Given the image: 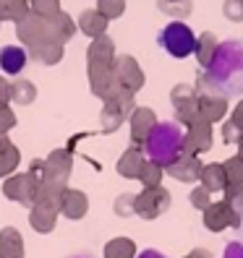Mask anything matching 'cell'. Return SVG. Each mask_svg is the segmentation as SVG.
Here are the masks:
<instances>
[{"label":"cell","instance_id":"bcb514c9","mask_svg":"<svg viewBox=\"0 0 243 258\" xmlns=\"http://www.w3.org/2000/svg\"><path fill=\"white\" fill-rule=\"evenodd\" d=\"M238 149H240V154H238V157H243V139L238 141Z\"/></svg>","mask_w":243,"mask_h":258},{"label":"cell","instance_id":"60d3db41","mask_svg":"<svg viewBox=\"0 0 243 258\" xmlns=\"http://www.w3.org/2000/svg\"><path fill=\"white\" fill-rule=\"evenodd\" d=\"M13 123H16L13 112L6 107V104H0V136H6V131H8V128H13Z\"/></svg>","mask_w":243,"mask_h":258},{"label":"cell","instance_id":"d6986e66","mask_svg":"<svg viewBox=\"0 0 243 258\" xmlns=\"http://www.w3.org/2000/svg\"><path fill=\"white\" fill-rule=\"evenodd\" d=\"M24 66H26V52H24V47L8 44V47L0 50V68H3L6 73L16 76V73H21Z\"/></svg>","mask_w":243,"mask_h":258},{"label":"cell","instance_id":"d4e9b609","mask_svg":"<svg viewBox=\"0 0 243 258\" xmlns=\"http://www.w3.org/2000/svg\"><path fill=\"white\" fill-rule=\"evenodd\" d=\"M19 164V151L6 136H0V175H8Z\"/></svg>","mask_w":243,"mask_h":258},{"label":"cell","instance_id":"7bdbcfd3","mask_svg":"<svg viewBox=\"0 0 243 258\" xmlns=\"http://www.w3.org/2000/svg\"><path fill=\"white\" fill-rule=\"evenodd\" d=\"M8 99H11V84H6L0 79V104H6Z\"/></svg>","mask_w":243,"mask_h":258},{"label":"cell","instance_id":"83f0119b","mask_svg":"<svg viewBox=\"0 0 243 258\" xmlns=\"http://www.w3.org/2000/svg\"><path fill=\"white\" fill-rule=\"evenodd\" d=\"M102 131L105 133H113L120 123H123V112H120V107H118V104L115 102H105V110H102Z\"/></svg>","mask_w":243,"mask_h":258},{"label":"cell","instance_id":"ac0fdd59","mask_svg":"<svg viewBox=\"0 0 243 258\" xmlns=\"http://www.w3.org/2000/svg\"><path fill=\"white\" fill-rule=\"evenodd\" d=\"M0 258H24V242L19 230L6 227L0 230Z\"/></svg>","mask_w":243,"mask_h":258},{"label":"cell","instance_id":"7dc6e473","mask_svg":"<svg viewBox=\"0 0 243 258\" xmlns=\"http://www.w3.org/2000/svg\"><path fill=\"white\" fill-rule=\"evenodd\" d=\"M68 258H92V255H68Z\"/></svg>","mask_w":243,"mask_h":258},{"label":"cell","instance_id":"c3c4849f","mask_svg":"<svg viewBox=\"0 0 243 258\" xmlns=\"http://www.w3.org/2000/svg\"><path fill=\"white\" fill-rule=\"evenodd\" d=\"M240 3H243V0H240Z\"/></svg>","mask_w":243,"mask_h":258},{"label":"cell","instance_id":"4dcf8cb0","mask_svg":"<svg viewBox=\"0 0 243 258\" xmlns=\"http://www.w3.org/2000/svg\"><path fill=\"white\" fill-rule=\"evenodd\" d=\"M139 180L147 185V188H160V180H162V167L152 164V162H144L141 172H139Z\"/></svg>","mask_w":243,"mask_h":258},{"label":"cell","instance_id":"603a6c76","mask_svg":"<svg viewBox=\"0 0 243 258\" xmlns=\"http://www.w3.org/2000/svg\"><path fill=\"white\" fill-rule=\"evenodd\" d=\"M81 29H84V34L89 37H105V26H108V19L102 16L100 11H84L81 13V19H79Z\"/></svg>","mask_w":243,"mask_h":258},{"label":"cell","instance_id":"7a4b0ae2","mask_svg":"<svg viewBox=\"0 0 243 258\" xmlns=\"http://www.w3.org/2000/svg\"><path fill=\"white\" fill-rule=\"evenodd\" d=\"M186 154V133L180 131L175 120H162L149 131L144 141V157L147 162L168 170L170 164H175L180 157Z\"/></svg>","mask_w":243,"mask_h":258},{"label":"cell","instance_id":"5bb4252c","mask_svg":"<svg viewBox=\"0 0 243 258\" xmlns=\"http://www.w3.org/2000/svg\"><path fill=\"white\" fill-rule=\"evenodd\" d=\"M89 66H100V68H113L115 50H113V39L110 37H97L92 42V47L86 52Z\"/></svg>","mask_w":243,"mask_h":258},{"label":"cell","instance_id":"f35d334b","mask_svg":"<svg viewBox=\"0 0 243 258\" xmlns=\"http://www.w3.org/2000/svg\"><path fill=\"white\" fill-rule=\"evenodd\" d=\"M225 16L233 19V21L243 19V3L240 0H225Z\"/></svg>","mask_w":243,"mask_h":258},{"label":"cell","instance_id":"ab89813d","mask_svg":"<svg viewBox=\"0 0 243 258\" xmlns=\"http://www.w3.org/2000/svg\"><path fill=\"white\" fill-rule=\"evenodd\" d=\"M191 204H193L196 209H209V204H212V201H209V190H207L204 185L196 188V190L191 193Z\"/></svg>","mask_w":243,"mask_h":258},{"label":"cell","instance_id":"b9f144b4","mask_svg":"<svg viewBox=\"0 0 243 258\" xmlns=\"http://www.w3.org/2000/svg\"><path fill=\"white\" fill-rule=\"evenodd\" d=\"M222 258H243V242H227Z\"/></svg>","mask_w":243,"mask_h":258},{"label":"cell","instance_id":"8d00e7d4","mask_svg":"<svg viewBox=\"0 0 243 258\" xmlns=\"http://www.w3.org/2000/svg\"><path fill=\"white\" fill-rule=\"evenodd\" d=\"M222 139L227 141V144H238L240 139H243V131L233 123V120H227L225 123V128H222Z\"/></svg>","mask_w":243,"mask_h":258},{"label":"cell","instance_id":"d6a6232c","mask_svg":"<svg viewBox=\"0 0 243 258\" xmlns=\"http://www.w3.org/2000/svg\"><path fill=\"white\" fill-rule=\"evenodd\" d=\"M160 11L183 19V16L191 13V0H160Z\"/></svg>","mask_w":243,"mask_h":258},{"label":"cell","instance_id":"6da1fadb","mask_svg":"<svg viewBox=\"0 0 243 258\" xmlns=\"http://www.w3.org/2000/svg\"><path fill=\"white\" fill-rule=\"evenodd\" d=\"M202 94L230 99L243 94V39L220 42L207 71L199 76Z\"/></svg>","mask_w":243,"mask_h":258},{"label":"cell","instance_id":"9a60e30c","mask_svg":"<svg viewBox=\"0 0 243 258\" xmlns=\"http://www.w3.org/2000/svg\"><path fill=\"white\" fill-rule=\"evenodd\" d=\"M157 125V117L155 112H152L149 107H136L133 117H131V136H133V141L139 144V141H147V136L149 131Z\"/></svg>","mask_w":243,"mask_h":258},{"label":"cell","instance_id":"2e32d148","mask_svg":"<svg viewBox=\"0 0 243 258\" xmlns=\"http://www.w3.org/2000/svg\"><path fill=\"white\" fill-rule=\"evenodd\" d=\"M227 110V99L222 97H215V94H199V117L204 120V123H215V120H220Z\"/></svg>","mask_w":243,"mask_h":258},{"label":"cell","instance_id":"8fae6325","mask_svg":"<svg viewBox=\"0 0 243 258\" xmlns=\"http://www.w3.org/2000/svg\"><path fill=\"white\" fill-rule=\"evenodd\" d=\"M202 162H199V157H193V154H183L175 164H170L168 167V175L170 177H175V180H180V183H193V180H199V175H202Z\"/></svg>","mask_w":243,"mask_h":258},{"label":"cell","instance_id":"e0dca14e","mask_svg":"<svg viewBox=\"0 0 243 258\" xmlns=\"http://www.w3.org/2000/svg\"><path fill=\"white\" fill-rule=\"evenodd\" d=\"M144 162H147L144 151L133 144L131 149H126V154L120 157V162H118V172L123 175V177H139V172H141Z\"/></svg>","mask_w":243,"mask_h":258},{"label":"cell","instance_id":"4316f807","mask_svg":"<svg viewBox=\"0 0 243 258\" xmlns=\"http://www.w3.org/2000/svg\"><path fill=\"white\" fill-rule=\"evenodd\" d=\"M217 37L212 34V32H207V34H202L199 39H196V57H199V63H202V68H207L209 66V60H212V55H215V50H217Z\"/></svg>","mask_w":243,"mask_h":258},{"label":"cell","instance_id":"30bf717a","mask_svg":"<svg viewBox=\"0 0 243 258\" xmlns=\"http://www.w3.org/2000/svg\"><path fill=\"white\" fill-rule=\"evenodd\" d=\"M204 224H207V230L220 232V230H225L227 224L240 227V219L233 214L230 206H227L225 201H220V204H209V209H204Z\"/></svg>","mask_w":243,"mask_h":258},{"label":"cell","instance_id":"cb8c5ba5","mask_svg":"<svg viewBox=\"0 0 243 258\" xmlns=\"http://www.w3.org/2000/svg\"><path fill=\"white\" fill-rule=\"evenodd\" d=\"M32 57L39 60V63L53 66V63H58V60L63 57V44H58V42H53V39L39 42L37 47H32Z\"/></svg>","mask_w":243,"mask_h":258},{"label":"cell","instance_id":"277c9868","mask_svg":"<svg viewBox=\"0 0 243 258\" xmlns=\"http://www.w3.org/2000/svg\"><path fill=\"white\" fill-rule=\"evenodd\" d=\"M39 185H42V180L34 175V172H21V175H13L8 177V183H6V196L11 201H19V204H32L37 201V193H39Z\"/></svg>","mask_w":243,"mask_h":258},{"label":"cell","instance_id":"44dd1931","mask_svg":"<svg viewBox=\"0 0 243 258\" xmlns=\"http://www.w3.org/2000/svg\"><path fill=\"white\" fill-rule=\"evenodd\" d=\"M202 183L209 193H215V190H225L227 185V175H225V167L222 164H207L202 167Z\"/></svg>","mask_w":243,"mask_h":258},{"label":"cell","instance_id":"ffe728a7","mask_svg":"<svg viewBox=\"0 0 243 258\" xmlns=\"http://www.w3.org/2000/svg\"><path fill=\"white\" fill-rule=\"evenodd\" d=\"M55 217H58V209H53L47 204H34L32 206V227L37 232H50L55 227Z\"/></svg>","mask_w":243,"mask_h":258},{"label":"cell","instance_id":"f1b7e54d","mask_svg":"<svg viewBox=\"0 0 243 258\" xmlns=\"http://www.w3.org/2000/svg\"><path fill=\"white\" fill-rule=\"evenodd\" d=\"M133 253H136L133 242L126 237H118L105 245V258H133Z\"/></svg>","mask_w":243,"mask_h":258},{"label":"cell","instance_id":"e575fe53","mask_svg":"<svg viewBox=\"0 0 243 258\" xmlns=\"http://www.w3.org/2000/svg\"><path fill=\"white\" fill-rule=\"evenodd\" d=\"M225 175H227V183L233 185H243V157H233L230 162H225Z\"/></svg>","mask_w":243,"mask_h":258},{"label":"cell","instance_id":"d590c367","mask_svg":"<svg viewBox=\"0 0 243 258\" xmlns=\"http://www.w3.org/2000/svg\"><path fill=\"white\" fill-rule=\"evenodd\" d=\"M97 6H100V13L105 19H118L126 8V0H100Z\"/></svg>","mask_w":243,"mask_h":258},{"label":"cell","instance_id":"f6af8a7d","mask_svg":"<svg viewBox=\"0 0 243 258\" xmlns=\"http://www.w3.org/2000/svg\"><path fill=\"white\" fill-rule=\"evenodd\" d=\"M186 258H212V253H207L204 248H196V250H193V253H188Z\"/></svg>","mask_w":243,"mask_h":258},{"label":"cell","instance_id":"74e56055","mask_svg":"<svg viewBox=\"0 0 243 258\" xmlns=\"http://www.w3.org/2000/svg\"><path fill=\"white\" fill-rule=\"evenodd\" d=\"M133 199L136 196H120V199L115 201V211L120 217H131L133 214Z\"/></svg>","mask_w":243,"mask_h":258},{"label":"cell","instance_id":"7c38bea8","mask_svg":"<svg viewBox=\"0 0 243 258\" xmlns=\"http://www.w3.org/2000/svg\"><path fill=\"white\" fill-rule=\"evenodd\" d=\"M212 146V131H209V123L199 120L193 123L186 133V154H199V151H207Z\"/></svg>","mask_w":243,"mask_h":258},{"label":"cell","instance_id":"f546056e","mask_svg":"<svg viewBox=\"0 0 243 258\" xmlns=\"http://www.w3.org/2000/svg\"><path fill=\"white\" fill-rule=\"evenodd\" d=\"M227 206H230V211L243 219V185H233V183H227L225 185V199H222Z\"/></svg>","mask_w":243,"mask_h":258},{"label":"cell","instance_id":"5b68a950","mask_svg":"<svg viewBox=\"0 0 243 258\" xmlns=\"http://www.w3.org/2000/svg\"><path fill=\"white\" fill-rule=\"evenodd\" d=\"M168 206H170V196L162 188H147L141 196L133 199V214H139L144 219H157Z\"/></svg>","mask_w":243,"mask_h":258},{"label":"cell","instance_id":"4fadbf2b","mask_svg":"<svg viewBox=\"0 0 243 258\" xmlns=\"http://www.w3.org/2000/svg\"><path fill=\"white\" fill-rule=\"evenodd\" d=\"M86 196L81 190H68L63 188V193H60V204H58V211H63V214L68 219H81L86 214Z\"/></svg>","mask_w":243,"mask_h":258},{"label":"cell","instance_id":"ee69618b","mask_svg":"<svg viewBox=\"0 0 243 258\" xmlns=\"http://www.w3.org/2000/svg\"><path fill=\"white\" fill-rule=\"evenodd\" d=\"M136 258H168V255H162L160 250H152V248H149V250H141Z\"/></svg>","mask_w":243,"mask_h":258},{"label":"cell","instance_id":"484cf974","mask_svg":"<svg viewBox=\"0 0 243 258\" xmlns=\"http://www.w3.org/2000/svg\"><path fill=\"white\" fill-rule=\"evenodd\" d=\"M29 16V3L26 0H0V21L3 19H13V21H21Z\"/></svg>","mask_w":243,"mask_h":258},{"label":"cell","instance_id":"ba28073f","mask_svg":"<svg viewBox=\"0 0 243 258\" xmlns=\"http://www.w3.org/2000/svg\"><path fill=\"white\" fill-rule=\"evenodd\" d=\"M42 183L55 185V188H63L66 180L71 175V157L63 154V151H55V154L42 164Z\"/></svg>","mask_w":243,"mask_h":258},{"label":"cell","instance_id":"7402d4cb","mask_svg":"<svg viewBox=\"0 0 243 258\" xmlns=\"http://www.w3.org/2000/svg\"><path fill=\"white\" fill-rule=\"evenodd\" d=\"M47 24H50V39L58 42V44H63L66 39H71L73 32H76V29H73V21H71L68 13H58V16L50 19Z\"/></svg>","mask_w":243,"mask_h":258},{"label":"cell","instance_id":"836d02e7","mask_svg":"<svg viewBox=\"0 0 243 258\" xmlns=\"http://www.w3.org/2000/svg\"><path fill=\"white\" fill-rule=\"evenodd\" d=\"M34 86L29 84V81H16V84H11V99H16L21 104H29L34 99Z\"/></svg>","mask_w":243,"mask_h":258},{"label":"cell","instance_id":"1f68e13d","mask_svg":"<svg viewBox=\"0 0 243 258\" xmlns=\"http://www.w3.org/2000/svg\"><path fill=\"white\" fill-rule=\"evenodd\" d=\"M32 13L39 16V19H44V21L55 19L60 13L58 11V0H32Z\"/></svg>","mask_w":243,"mask_h":258},{"label":"cell","instance_id":"8992f818","mask_svg":"<svg viewBox=\"0 0 243 258\" xmlns=\"http://www.w3.org/2000/svg\"><path fill=\"white\" fill-rule=\"evenodd\" d=\"M113 76H115V81L120 84V89L133 92V94H136V89H141V84H144L139 63H136L133 57H128V55H120V57L113 60Z\"/></svg>","mask_w":243,"mask_h":258},{"label":"cell","instance_id":"3957f363","mask_svg":"<svg viewBox=\"0 0 243 258\" xmlns=\"http://www.w3.org/2000/svg\"><path fill=\"white\" fill-rule=\"evenodd\" d=\"M160 47L173 55V57H188L196 50V37L191 32V26H186L183 21H173L157 34Z\"/></svg>","mask_w":243,"mask_h":258},{"label":"cell","instance_id":"52a82bcc","mask_svg":"<svg viewBox=\"0 0 243 258\" xmlns=\"http://www.w3.org/2000/svg\"><path fill=\"white\" fill-rule=\"evenodd\" d=\"M16 34L21 37L24 44H29V47H37L39 42H47V39H50V24L44 21V19H39V16H34V13H29L26 19L19 21Z\"/></svg>","mask_w":243,"mask_h":258},{"label":"cell","instance_id":"9c48e42d","mask_svg":"<svg viewBox=\"0 0 243 258\" xmlns=\"http://www.w3.org/2000/svg\"><path fill=\"white\" fill-rule=\"evenodd\" d=\"M89 79H92V92L102 97L105 102H110L120 94V84L115 81L113 68H100V66H89Z\"/></svg>","mask_w":243,"mask_h":258}]
</instances>
